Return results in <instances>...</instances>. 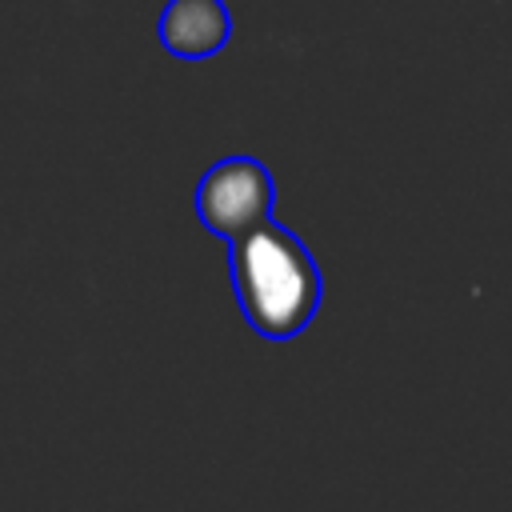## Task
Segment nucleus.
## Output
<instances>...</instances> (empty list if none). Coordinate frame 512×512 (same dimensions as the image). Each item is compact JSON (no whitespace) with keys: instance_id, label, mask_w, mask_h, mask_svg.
I'll list each match as a JSON object with an SVG mask.
<instances>
[{"instance_id":"f257e3e1","label":"nucleus","mask_w":512,"mask_h":512,"mask_svg":"<svg viewBox=\"0 0 512 512\" xmlns=\"http://www.w3.org/2000/svg\"><path fill=\"white\" fill-rule=\"evenodd\" d=\"M232 288L244 320L268 336H296L320 304V272L308 248L280 224L260 220L256 228L232 236Z\"/></svg>"},{"instance_id":"f03ea898","label":"nucleus","mask_w":512,"mask_h":512,"mask_svg":"<svg viewBox=\"0 0 512 512\" xmlns=\"http://www.w3.org/2000/svg\"><path fill=\"white\" fill-rule=\"evenodd\" d=\"M272 212V176L252 156L216 160L196 188V216L208 232L232 240Z\"/></svg>"},{"instance_id":"7ed1b4c3","label":"nucleus","mask_w":512,"mask_h":512,"mask_svg":"<svg viewBox=\"0 0 512 512\" xmlns=\"http://www.w3.org/2000/svg\"><path fill=\"white\" fill-rule=\"evenodd\" d=\"M156 32L172 56L200 60V56H212L224 48L232 20H228L224 0H168Z\"/></svg>"}]
</instances>
